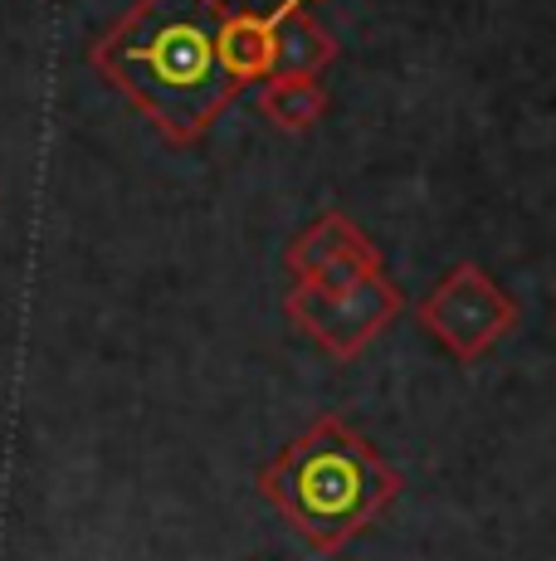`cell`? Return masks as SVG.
Returning a JSON list of instances; mask_svg holds the SVG:
<instances>
[{"instance_id":"obj_1","label":"cell","mask_w":556,"mask_h":561,"mask_svg":"<svg viewBox=\"0 0 556 561\" xmlns=\"http://www.w3.org/2000/svg\"><path fill=\"white\" fill-rule=\"evenodd\" d=\"M224 0H132L113 30L89 45V64L171 147H196L234 103L220 69Z\"/></svg>"},{"instance_id":"obj_2","label":"cell","mask_w":556,"mask_h":561,"mask_svg":"<svg viewBox=\"0 0 556 561\" xmlns=\"http://www.w3.org/2000/svg\"><path fill=\"white\" fill-rule=\"evenodd\" d=\"M401 489V473L341 415H317L259 469V493L269 508L323 557H337L367 527H377Z\"/></svg>"},{"instance_id":"obj_3","label":"cell","mask_w":556,"mask_h":561,"mask_svg":"<svg viewBox=\"0 0 556 561\" xmlns=\"http://www.w3.org/2000/svg\"><path fill=\"white\" fill-rule=\"evenodd\" d=\"M420 328L449 352L454 362L474 366L518 328V304L502 294V284L484 264L464 259L454 264L430 294L420 298Z\"/></svg>"},{"instance_id":"obj_4","label":"cell","mask_w":556,"mask_h":561,"mask_svg":"<svg viewBox=\"0 0 556 561\" xmlns=\"http://www.w3.org/2000/svg\"><path fill=\"white\" fill-rule=\"evenodd\" d=\"M283 312L337 362H351L405 312V294L381 274L351 278L337 288H288Z\"/></svg>"},{"instance_id":"obj_5","label":"cell","mask_w":556,"mask_h":561,"mask_svg":"<svg viewBox=\"0 0 556 561\" xmlns=\"http://www.w3.org/2000/svg\"><path fill=\"white\" fill-rule=\"evenodd\" d=\"M288 278L293 288H337V284H351V278H367V274H381V250L371 244L367 230L347 220L341 210H327L288 244Z\"/></svg>"},{"instance_id":"obj_6","label":"cell","mask_w":556,"mask_h":561,"mask_svg":"<svg viewBox=\"0 0 556 561\" xmlns=\"http://www.w3.org/2000/svg\"><path fill=\"white\" fill-rule=\"evenodd\" d=\"M274 20V73H323L337 59V39L313 20L308 0H278Z\"/></svg>"},{"instance_id":"obj_7","label":"cell","mask_w":556,"mask_h":561,"mask_svg":"<svg viewBox=\"0 0 556 561\" xmlns=\"http://www.w3.org/2000/svg\"><path fill=\"white\" fill-rule=\"evenodd\" d=\"M220 69L234 79V89L259 83L274 73V20L250 10H224L220 20Z\"/></svg>"},{"instance_id":"obj_8","label":"cell","mask_w":556,"mask_h":561,"mask_svg":"<svg viewBox=\"0 0 556 561\" xmlns=\"http://www.w3.org/2000/svg\"><path fill=\"white\" fill-rule=\"evenodd\" d=\"M327 89L323 73H269L259 93V113L269 117L278 133H308L323 123L327 113Z\"/></svg>"}]
</instances>
